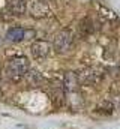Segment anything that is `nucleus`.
Instances as JSON below:
<instances>
[{"label":"nucleus","mask_w":120,"mask_h":129,"mask_svg":"<svg viewBox=\"0 0 120 129\" xmlns=\"http://www.w3.org/2000/svg\"><path fill=\"white\" fill-rule=\"evenodd\" d=\"M30 69V63L29 59L24 57V56H15L12 57L5 68V75L8 80L14 81V83H18L20 80H23L27 74V71Z\"/></svg>","instance_id":"nucleus-1"},{"label":"nucleus","mask_w":120,"mask_h":129,"mask_svg":"<svg viewBox=\"0 0 120 129\" xmlns=\"http://www.w3.org/2000/svg\"><path fill=\"white\" fill-rule=\"evenodd\" d=\"M72 45H74V33L71 29H62L54 36L53 47L59 54H66L68 51H71Z\"/></svg>","instance_id":"nucleus-2"},{"label":"nucleus","mask_w":120,"mask_h":129,"mask_svg":"<svg viewBox=\"0 0 120 129\" xmlns=\"http://www.w3.org/2000/svg\"><path fill=\"white\" fill-rule=\"evenodd\" d=\"M80 86L81 84H95L102 78V74L98 68H84L83 71L77 72Z\"/></svg>","instance_id":"nucleus-3"},{"label":"nucleus","mask_w":120,"mask_h":129,"mask_svg":"<svg viewBox=\"0 0 120 129\" xmlns=\"http://www.w3.org/2000/svg\"><path fill=\"white\" fill-rule=\"evenodd\" d=\"M30 53L33 56V59L36 60H44L50 56L51 53V45L47 42V41H36L32 44L30 47Z\"/></svg>","instance_id":"nucleus-4"},{"label":"nucleus","mask_w":120,"mask_h":129,"mask_svg":"<svg viewBox=\"0 0 120 129\" xmlns=\"http://www.w3.org/2000/svg\"><path fill=\"white\" fill-rule=\"evenodd\" d=\"M50 95H51V99L56 105H63V102H65V87H63L62 81L53 80L50 83Z\"/></svg>","instance_id":"nucleus-5"},{"label":"nucleus","mask_w":120,"mask_h":129,"mask_svg":"<svg viewBox=\"0 0 120 129\" xmlns=\"http://www.w3.org/2000/svg\"><path fill=\"white\" fill-rule=\"evenodd\" d=\"M6 9L12 15H23L27 11V2L26 0H8Z\"/></svg>","instance_id":"nucleus-6"},{"label":"nucleus","mask_w":120,"mask_h":129,"mask_svg":"<svg viewBox=\"0 0 120 129\" xmlns=\"http://www.w3.org/2000/svg\"><path fill=\"white\" fill-rule=\"evenodd\" d=\"M62 83H63L65 92H77L78 87H80V81H78L77 72H68Z\"/></svg>","instance_id":"nucleus-7"},{"label":"nucleus","mask_w":120,"mask_h":129,"mask_svg":"<svg viewBox=\"0 0 120 129\" xmlns=\"http://www.w3.org/2000/svg\"><path fill=\"white\" fill-rule=\"evenodd\" d=\"M26 38V30L23 27H12L6 32V41L9 42H21Z\"/></svg>","instance_id":"nucleus-8"},{"label":"nucleus","mask_w":120,"mask_h":129,"mask_svg":"<svg viewBox=\"0 0 120 129\" xmlns=\"http://www.w3.org/2000/svg\"><path fill=\"white\" fill-rule=\"evenodd\" d=\"M78 30H80V33H81V36L87 38V36H90L92 33L95 32V24H93V21L90 20L89 17H86L84 20H81V21H80Z\"/></svg>","instance_id":"nucleus-9"},{"label":"nucleus","mask_w":120,"mask_h":129,"mask_svg":"<svg viewBox=\"0 0 120 129\" xmlns=\"http://www.w3.org/2000/svg\"><path fill=\"white\" fill-rule=\"evenodd\" d=\"M24 78L27 80V83L32 84V86H41L44 83V77L41 75V72H38L35 69H29Z\"/></svg>","instance_id":"nucleus-10"},{"label":"nucleus","mask_w":120,"mask_h":129,"mask_svg":"<svg viewBox=\"0 0 120 129\" xmlns=\"http://www.w3.org/2000/svg\"><path fill=\"white\" fill-rule=\"evenodd\" d=\"M30 12H32L35 17H42V15L47 14V9H45L44 3H41V2H35L33 6H32V9H30Z\"/></svg>","instance_id":"nucleus-11"},{"label":"nucleus","mask_w":120,"mask_h":129,"mask_svg":"<svg viewBox=\"0 0 120 129\" xmlns=\"http://www.w3.org/2000/svg\"><path fill=\"white\" fill-rule=\"evenodd\" d=\"M0 98H2V93H0Z\"/></svg>","instance_id":"nucleus-12"}]
</instances>
